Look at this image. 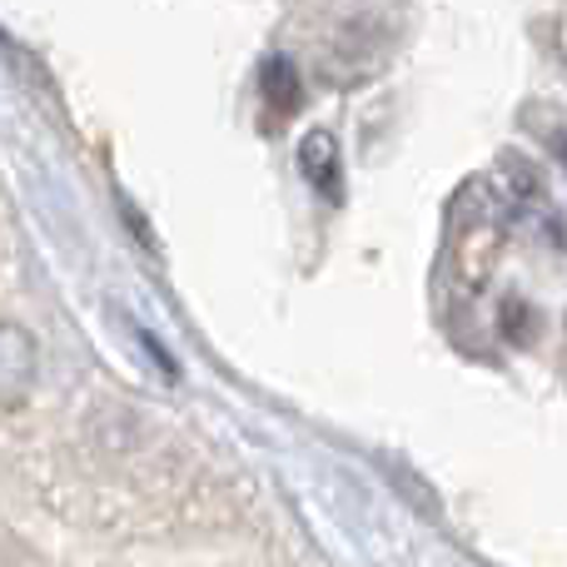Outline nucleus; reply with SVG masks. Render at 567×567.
<instances>
[{"instance_id":"20e7f679","label":"nucleus","mask_w":567,"mask_h":567,"mask_svg":"<svg viewBox=\"0 0 567 567\" xmlns=\"http://www.w3.org/2000/svg\"><path fill=\"white\" fill-rule=\"evenodd\" d=\"M558 159H563V165H567V135L558 140Z\"/></svg>"},{"instance_id":"f257e3e1","label":"nucleus","mask_w":567,"mask_h":567,"mask_svg":"<svg viewBox=\"0 0 567 567\" xmlns=\"http://www.w3.org/2000/svg\"><path fill=\"white\" fill-rule=\"evenodd\" d=\"M498 255H503V219L493 205L473 209L468 219L458 215V225H453V269H458V279L468 284V289H483L488 275L498 269Z\"/></svg>"},{"instance_id":"f03ea898","label":"nucleus","mask_w":567,"mask_h":567,"mask_svg":"<svg viewBox=\"0 0 567 567\" xmlns=\"http://www.w3.org/2000/svg\"><path fill=\"white\" fill-rule=\"evenodd\" d=\"M299 165H303V175H309V185L319 189V195L339 199V145H333L329 130H309V135H303Z\"/></svg>"},{"instance_id":"7ed1b4c3","label":"nucleus","mask_w":567,"mask_h":567,"mask_svg":"<svg viewBox=\"0 0 567 567\" xmlns=\"http://www.w3.org/2000/svg\"><path fill=\"white\" fill-rule=\"evenodd\" d=\"M259 85H265V100L279 110V115H293V110H299L303 85H299V70H293L289 55H269L265 70H259Z\"/></svg>"}]
</instances>
